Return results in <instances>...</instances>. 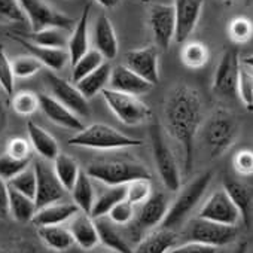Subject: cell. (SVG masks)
<instances>
[{
  "mask_svg": "<svg viewBox=\"0 0 253 253\" xmlns=\"http://www.w3.org/2000/svg\"><path fill=\"white\" fill-rule=\"evenodd\" d=\"M167 133L182 146L183 167L189 173L194 163L195 137L203 124V100L197 89L186 84L176 85L164 103Z\"/></svg>",
  "mask_w": 253,
  "mask_h": 253,
  "instance_id": "6da1fadb",
  "label": "cell"
},
{
  "mask_svg": "<svg viewBox=\"0 0 253 253\" xmlns=\"http://www.w3.org/2000/svg\"><path fill=\"white\" fill-rule=\"evenodd\" d=\"M69 145L88 148V149H98V151H112V149L140 146L142 140L126 136L110 125L95 122L88 126H84L81 131H78L73 137H70Z\"/></svg>",
  "mask_w": 253,
  "mask_h": 253,
  "instance_id": "7a4b0ae2",
  "label": "cell"
},
{
  "mask_svg": "<svg viewBox=\"0 0 253 253\" xmlns=\"http://www.w3.org/2000/svg\"><path fill=\"white\" fill-rule=\"evenodd\" d=\"M238 130L237 118L225 109H217L203 128V142L210 157L217 158L223 155L234 145Z\"/></svg>",
  "mask_w": 253,
  "mask_h": 253,
  "instance_id": "3957f363",
  "label": "cell"
},
{
  "mask_svg": "<svg viewBox=\"0 0 253 253\" xmlns=\"http://www.w3.org/2000/svg\"><path fill=\"white\" fill-rule=\"evenodd\" d=\"M211 179H213V173L206 171V173L197 176L191 183H188L179 192L174 203L169 207V211H167L161 226L167 228V229H173V231L176 228H179L188 219V216L192 213V210L197 207V204L201 201Z\"/></svg>",
  "mask_w": 253,
  "mask_h": 253,
  "instance_id": "277c9868",
  "label": "cell"
},
{
  "mask_svg": "<svg viewBox=\"0 0 253 253\" xmlns=\"http://www.w3.org/2000/svg\"><path fill=\"white\" fill-rule=\"evenodd\" d=\"M149 133H151L154 160L160 179L169 191L177 192L180 188V170L176 157L166 140L164 128L158 121H154L149 128Z\"/></svg>",
  "mask_w": 253,
  "mask_h": 253,
  "instance_id": "5b68a950",
  "label": "cell"
},
{
  "mask_svg": "<svg viewBox=\"0 0 253 253\" xmlns=\"http://www.w3.org/2000/svg\"><path fill=\"white\" fill-rule=\"evenodd\" d=\"M91 179L104 183L106 186L126 185L137 179H151V173L145 166L136 161H101L86 167Z\"/></svg>",
  "mask_w": 253,
  "mask_h": 253,
  "instance_id": "8992f818",
  "label": "cell"
},
{
  "mask_svg": "<svg viewBox=\"0 0 253 253\" xmlns=\"http://www.w3.org/2000/svg\"><path fill=\"white\" fill-rule=\"evenodd\" d=\"M101 95L112 113L125 125L136 126L152 118L151 107L145 101L139 100L137 95L125 94L112 88L103 89Z\"/></svg>",
  "mask_w": 253,
  "mask_h": 253,
  "instance_id": "52a82bcc",
  "label": "cell"
},
{
  "mask_svg": "<svg viewBox=\"0 0 253 253\" xmlns=\"http://www.w3.org/2000/svg\"><path fill=\"white\" fill-rule=\"evenodd\" d=\"M20 5L32 27V32H39L48 27L73 30L76 24L72 17L54 9L45 0H20Z\"/></svg>",
  "mask_w": 253,
  "mask_h": 253,
  "instance_id": "ba28073f",
  "label": "cell"
},
{
  "mask_svg": "<svg viewBox=\"0 0 253 253\" xmlns=\"http://www.w3.org/2000/svg\"><path fill=\"white\" fill-rule=\"evenodd\" d=\"M241 60L238 51L226 49L216 67L213 78V92L226 100H232L238 95V78H240Z\"/></svg>",
  "mask_w": 253,
  "mask_h": 253,
  "instance_id": "9c48e42d",
  "label": "cell"
},
{
  "mask_svg": "<svg viewBox=\"0 0 253 253\" xmlns=\"http://www.w3.org/2000/svg\"><path fill=\"white\" fill-rule=\"evenodd\" d=\"M45 82L51 91V95L63 103L67 109H70L73 113H76L79 118H86L91 115L88 98L81 92L76 84L63 79L52 70L45 75Z\"/></svg>",
  "mask_w": 253,
  "mask_h": 253,
  "instance_id": "30bf717a",
  "label": "cell"
},
{
  "mask_svg": "<svg viewBox=\"0 0 253 253\" xmlns=\"http://www.w3.org/2000/svg\"><path fill=\"white\" fill-rule=\"evenodd\" d=\"M237 237H238L237 226L211 222L203 217L192 220L188 229L189 241H198L213 247L228 246L234 243Z\"/></svg>",
  "mask_w": 253,
  "mask_h": 253,
  "instance_id": "8fae6325",
  "label": "cell"
},
{
  "mask_svg": "<svg viewBox=\"0 0 253 253\" xmlns=\"http://www.w3.org/2000/svg\"><path fill=\"white\" fill-rule=\"evenodd\" d=\"M33 167L36 170V177H38V188L35 197L38 209L61 201L64 198L66 188L58 180L54 167H51L43 158L36 160L33 163Z\"/></svg>",
  "mask_w": 253,
  "mask_h": 253,
  "instance_id": "7c38bea8",
  "label": "cell"
},
{
  "mask_svg": "<svg viewBox=\"0 0 253 253\" xmlns=\"http://www.w3.org/2000/svg\"><path fill=\"white\" fill-rule=\"evenodd\" d=\"M131 222V235L139 240L143 232L163 223L169 211V200L164 194H152L143 204Z\"/></svg>",
  "mask_w": 253,
  "mask_h": 253,
  "instance_id": "4fadbf2b",
  "label": "cell"
},
{
  "mask_svg": "<svg viewBox=\"0 0 253 253\" xmlns=\"http://www.w3.org/2000/svg\"><path fill=\"white\" fill-rule=\"evenodd\" d=\"M149 26L157 46L167 51L176 36V14L173 5L154 3L149 8Z\"/></svg>",
  "mask_w": 253,
  "mask_h": 253,
  "instance_id": "5bb4252c",
  "label": "cell"
},
{
  "mask_svg": "<svg viewBox=\"0 0 253 253\" xmlns=\"http://www.w3.org/2000/svg\"><path fill=\"white\" fill-rule=\"evenodd\" d=\"M198 217H203V219H207L211 222H217V223H223V225L237 226L238 220L241 219V214H240L237 206L232 203V200L226 194V191L217 189L207 198V201L204 203V206L200 210Z\"/></svg>",
  "mask_w": 253,
  "mask_h": 253,
  "instance_id": "9a60e30c",
  "label": "cell"
},
{
  "mask_svg": "<svg viewBox=\"0 0 253 253\" xmlns=\"http://www.w3.org/2000/svg\"><path fill=\"white\" fill-rule=\"evenodd\" d=\"M160 55L155 46H146L140 49H133L125 54L124 64L136 72L139 76L157 85L160 82Z\"/></svg>",
  "mask_w": 253,
  "mask_h": 253,
  "instance_id": "2e32d148",
  "label": "cell"
},
{
  "mask_svg": "<svg viewBox=\"0 0 253 253\" xmlns=\"http://www.w3.org/2000/svg\"><path fill=\"white\" fill-rule=\"evenodd\" d=\"M176 14V36L179 43H183L194 33L204 6V0H174Z\"/></svg>",
  "mask_w": 253,
  "mask_h": 253,
  "instance_id": "e0dca14e",
  "label": "cell"
},
{
  "mask_svg": "<svg viewBox=\"0 0 253 253\" xmlns=\"http://www.w3.org/2000/svg\"><path fill=\"white\" fill-rule=\"evenodd\" d=\"M39 103L43 115L55 125L76 133L84 128L81 118L70 109H67L63 103H60L57 98H54L51 94H39Z\"/></svg>",
  "mask_w": 253,
  "mask_h": 253,
  "instance_id": "ac0fdd59",
  "label": "cell"
},
{
  "mask_svg": "<svg viewBox=\"0 0 253 253\" xmlns=\"http://www.w3.org/2000/svg\"><path fill=\"white\" fill-rule=\"evenodd\" d=\"M12 41L18 42L23 48H26L29 51L30 55L36 57L45 67H48L52 72H60L66 67V64L70 61V55L67 49H58V48H46V46H41L36 45L30 41H27L26 38H23L21 35H15V33H9L8 35Z\"/></svg>",
  "mask_w": 253,
  "mask_h": 253,
  "instance_id": "d6986e66",
  "label": "cell"
},
{
  "mask_svg": "<svg viewBox=\"0 0 253 253\" xmlns=\"http://www.w3.org/2000/svg\"><path fill=\"white\" fill-rule=\"evenodd\" d=\"M109 88L139 97L152 91L154 85L143 79L142 76H139L130 67H126L125 64H119L116 67H112Z\"/></svg>",
  "mask_w": 253,
  "mask_h": 253,
  "instance_id": "ffe728a7",
  "label": "cell"
},
{
  "mask_svg": "<svg viewBox=\"0 0 253 253\" xmlns=\"http://www.w3.org/2000/svg\"><path fill=\"white\" fill-rule=\"evenodd\" d=\"M69 229L73 235L75 243L84 250H91L100 243L95 222L91 217V214H88V213H84L79 210L70 219Z\"/></svg>",
  "mask_w": 253,
  "mask_h": 253,
  "instance_id": "44dd1931",
  "label": "cell"
},
{
  "mask_svg": "<svg viewBox=\"0 0 253 253\" xmlns=\"http://www.w3.org/2000/svg\"><path fill=\"white\" fill-rule=\"evenodd\" d=\"M89 14H91V5H85L82 15L76 21L72 35L69 36L67 51L70 55L72 66L89 51V35H88V23H89Z\"/></svg>",
  "mask_w": 253,
  "mask_h": 253,
  "instance_id": "7402d4cb",
  "label": "cell"
},
{
  "mask_svg": "<svg viewBox=\"0 0 253 253\" xmlns=\"http://www.w3.org/2000/svg\"><path fill=\"white\" fill-rule=\"evenodd\" d=\"M94 45L106 60H113L118 55V38L112 21L106 15H100L94 24Z\"/></svg>",
  "mask_w": 253,
  "mask_h": 253,
  "instance_id": "603a6c76",
  "label": "cell"
},
{
  "mask_svg": "<svg viewBox=\"0 0 253 253\" xmlns=\"http://www.w3.org/2000/svg\"><path fill=\"white\" fill-rule=\"evenodd\" d=\"M79 211L78 206L75 203H54L49 206H45L42 209H38L33 225L39 226H49V225H63L64 222L70 220L76 213Z\"/></svg>",
  "mask_w": 253,
  "mask_h": 253,
  "instance_id": "cb8c5ba5",
  "label": "cell"
},
{
  "mask_svg": "<svg viewBox=\"0 0 253 253\" xmlns=\"http://www.w3.org/2000/svg\"><path fill=\"white\" fill-rule=\"evenodd\" d=\"M27 134L30 139V143L33 149L38 152V155L46 161H54L60 154L58 142L52 134H49L45 128L38 125L33 121L27 122Z\"/></svg>",
  "mask_w": 253,
  "mask_h": 253,
  "instance_id": "d4e9b609",
  "label": "cell"
},
{
  "mask_svg": "<svg viewBox=\"0 0 253 253\" xmlns=\"http://www.w3.org/2000/svg\"><path fill=\"white\" fill-rule=\"evenodd\" d=\"M94 222H95V226H97L100 243L103 246H106L110 250H115L118 253H134L130 243L126 241L124 238V235L118 231L116 223H113L109 216L95 217Z\"/></svg>",
  "mask_w": 253,
  "mask_h": 253,
  "instance_id": "484cf974",
  "label": "cell"
},
{
  "mask_svg": "<svg viewBox=\"0 0 253 253\" xmlns=\"http://www.w3.org/2000/svg\"><path fill=\"white\" fill-rule=\"evenodd\" d=\"M223 189L232 200V203L237 206L243 223L249 228L250 226V216H252V191L241 182L232 179V177H225L223 179Z\"/></svg>",
  "mask_w": 253,
  "mask_h": 253,
  "instance_id": "4316f807",
  "label": "cell"
},
{
  "mask_svg": "<svg viewBox=\"0 0 253 253\" xmlns=\"http://www.w3.org/2000/svg\"><path fill=\"white\" fill-rule=\"evenodd\" d=\"M176 238L177 235L173 229L161 228L142 238L134 253H167L170 249H173Z\"/></svg>",
  "mask_w": 253,
  "mask_h": 253,
  "instance_id": "83f0119b",
  "label": "cell"
},
{
  "mask_svg": "<svg viewBox=\"0 0 253 253\" xmlns=\"http://www.w3.org/2000/svg\"><path fill=\"white\" fill-rule=\"evenodd\" d=\"M38 234L41 240L43 241V244L54 252H66L75 244V240L69 226L67 228L63 225L39 226Z\"/></svg>",
  "mask_w": 253,
  "mask_h": 253,
  "instance_id": "f1b7e54d",
  "label": "cell"
},
{
  "mask_svg": "<svg viewBox=\"0 0 253 253\" xmlns=\"http://www.w3.org/2000/svg\"><path fill=\"white\" fill-rule=\"evenodd\" d=\"M110 75H112V66L109 63H103L98 69H95L84 79H81L76 84V86L89 100L94 95L100 94L103 89H106V86L110 82Z\"/></svg>",
  "mask_w": 253,
  "mask_h": 253,
  "instance_id": "f546056e",
  "label": "cell"
},
{
  "mask_svg": "<svg viewBox=\"0 0 253 253\" xmlns=\"http://www.w3.org/2000/svg\"><path fill=\"white\" fill-rule=\"evenodd\" d=\"M9 186V185H8ZM38 211L36 201L9 186V214L21 223L32 222Z\"/></svg>",
  "mask_w": 253,
  "mask_h": 253,
  "instance_id": "4dcf8cb0",
  "label": "cell"
},
{
  "mask_svg": "<svg viewBox=\"0 0 253 253\" xmlns=\"http://www.w3.org/2000/svg\"><path fill=\"white\" fill-rule=\"evenodd\" d=\"M92 179L88 176L86 171H81L78 180L75 182L70 194L73 198V203L78 206V209L84 213H91L94 201H95V194H94V186H92Z\"/></svg>",
  "mask_w": 253,
  "mask_h": 253,
  "instance_id": "1f68e13d",
  "label": "cell"
},
{
  "mask_svg": "<svg viewBox=\"0 0 253 253\" xmlns=\"http://www.w3.org/2000/svg\"><path fill=\"white\" fill-rule=\"evenodd\" d=\"M67 32L69 30H64L60 27H48V29H43L39 32H32L27 35H21V36L36 45H41V46L66 49L67 43H69Z\"/></svg>",
  "mask_w": 253,
  "mask_h": 253,
  "instance_id": "d6a6232c",
  "label": "cell"
},
{
  "mask_svg": "<svg viewBox=\"0 0 253 253\" xmlns=\"http://www.w3.org/2000/svg\"><path fill=\"white\" fill-rule=\"evenodd\" d=\"M126 195V185H118V186H109V189H106L104 192H101L92 206L91 210V217H101V216H107L110 213V210L121 201L125 200Z\"/></svg>",
  "mask_w": 253,
  "mask_h": 253,
  "instance_id": "836d02e7",
  "label": "cell"
},
{
  "mask_svg": "<svg viewBox=\"0 0 253 253\" xmlns=\"http://www.w3.org/2000/svg\"><path fill=\"white\" fill-rule=\"evenodd\" d=\"M54 163V171L58 177V180L61 182V185L66 188V191H72L75 182L78 180L79 177V173H81V169L76 163L75 158H72L70 155L67 154H58V157L52 161Z\"/></svg>",
  "mask_w": 253,
  "mask_h": 253,
  "instance_id": "e575fe53",
  "label": "cell"
},
{
  "mask_svg": "<svg viewBox=\"0 0 253 253\" xmlns=\"http://www.w3.org/2000/svg\"><path fill=\"white\" fill-rule=\"evenodd\" d=\"M104 57L97 49H89L85 55H82L73 66H72V82L78 84L86 75L98 69L104 63Z\"/></svg>",
  "mask_w": 253,
  "mask_h": 253,
  "instance_id": "d590c367",
  "label": "cell"
},
{
  "mask_svg": "<svg viewBox=\"0 0 253 253\" xmlns=\"http://www.w3.org/2000/svg\"><path fill=\"white\" fill-rule=\"evenodd\" d=\"M8 185L12 189H15V191H18V192H21V194H24V195H27V197H30V198L35 200V197H36V188H38V177H36L35 167L33 166H29L21 173H18L15 177H12L8 182Z\"/></svg>",
  "mask_w": 253,
  "mask_h": 253,
  "instance_id": "8d00e7d4",
  "label": "cell"
},
{
  "mask_svg": "<svg viewBox=\"0 0 253 253\" xmlns=\"http://www.w3.org/2000/svg\"><path fill=\"white\" fill-rule=\"evenodd\" d=\"M182 61L191 69H200L209 61V49L201 42H189L182 49Z\"/></svg>",
  "mask_w": 253,
  "mask_h": 253,
  "instance_id": "74e56055",
  "label": "cell"
},
{
  "mask_svg": "<svg viewBox=\"0 0 253 253\" xmlns=\"http://www.w3.org/2000/svg\"><path fill=\"white\" fill-rule=\"evenodd\" d=\"M152 195V185L151 179H137L130 183H126V195L125 200L133 206L143 204Z\"/></svg>",
  "mask_w": 253,
  "mask_h": 253,
  "instance_id": "f35d334b",
  "label": "cell"
},
{
  "mask_svg": "<svg viewBox=\"0 0 253 253\" xmlns=\"http://www.w3.org/2000/svg\"><path fill=\"white\" fill-rule=\"evenodd\" d=\"M15 86V75L12 69V61L6 55L5 46L0 43V88L6 95H14Z\"/></svg>",
  "mask_w": 253,
  "mask_h": 253,
  "instance_id": "ab89813d",
  "label": "cell"
},
{
  "mask_svg": "<svg viewBox=\"0 0 253 253\" xmlns=\"http://www.w3.org/2000/svg\"><path fill=\"white\" fill-rule=\"evenodd\" d=\"M12 109L23 116L33 115L38 109H41L39 94L32 91H21L12 97Z\"/></svg>",
  "mask_w": 253,
  "mask_h": 253,
  "instance_id": "60d3db41",
  "label": "cell"
},
{
  "mask_svg": "<svg viewBox=\"0 0 253 253\" xmlns=\"http://www.w3.org/2000/svg\"><path fill=\"white\" fill-rule=\"evenodd\" d=\"M30 163H32V160H17L5 152L3 155H0V179H3L5 182H9L18 173H21L24 169H27L30 166Z\"/></svg>",
  "mask_w": 253,
  "mask_h": 253,
  "instance_id": "b9f144b4",
  "label": "cell"
},
{
  "mask_svg": "<svg viewBox=\"0 0 253 253\" xmlns=\"http://www.w3.org/2000/svg\"><path fill=\"white\" fill-rule=\"evenodd\" d=\"M43 67V64L33 55H21V57H17L14 61H12V69H14V75L15 78H21V79H26V78H30L33 75H36L38 72H41Z\"/></svg>",
  "mask_w": 253,
  "mask_h": 253,
  "instance_id": "7bdbcfd3",
  "label": "cell"
},
{
  "mask_svg": "<svg viewBox=\"0 0 253 253\" xmlns=\"http://www.w3.org/2000/svg\"><path fill=\"white\" fill-rule=\"evenodd\" d=\"M238 97L249 112H253V73L241 64L238 78Z\"/></svg>",
  "mask_w": 253,
  "mask_h": 253,
  "instance_id": "ee69618b",
  "label": "cell"
},
{
  "mask_svg": "<svg viewBox=\"0 0 253 253\" xmlns=\"http://www.w3.org/2000/svg\"><path fill=\"white\" fill-rule=\"evenodd\" d=\"M20 0H0V23H26Z\"/></svg>",
  "mask_w": 253,
  "mask_h": 253,
  "instance_id": "f6af8a7d",
  "label": "cell"
},
{
  "mask_svg": "<svg viewBox=\"0 0 253 253\" xmlns=\"http://www.w3.org/2000/svg\"><path fill=\"white\" fill-rule=\"evenodd\" d=\"M229 38L237 42V43H244L247 42L252 35H253V24L244 18V17H238V18H234L231 23H229Z\"/></svg>",
  "mask_w": 253,
  "mask_h": 253,
  "instance_id": "bcb514c9",
  "label": "cell"
},
{
  "mask_svg": "<svg viewBox=\"0 0 253 253\" xmlns=\"http://www.w3.org/2000/svg\"><path fill=\"white\" fill-rule=\"evenodd\" d=\"M110 217V220L116 225H128L133 222L134 216H136V211H134V206L131 203H128L126 200L118 203L112 210L110 213L107 214Z\"/></svg>",
  "mask_w": 253,
  "mask_h": 253,
  "instance_id": "7dc6e473",
  "label": "cell"
},
{
  "mask_svg": "<svg viewBox=\"0 0 253 253\" xmlns=\"http://www.w3.org/2000/svg\"><path fill=\"white\" fill-rule=\"evenodd\" d=\"M32 149H33L32 143H29L21 137H17L8 143L6 154H9L17 160H32Z\"/></svg>",
  "mask_w": 253,
  "mask_h": 253,
  "instance_id": "c3c4849f",
  "label": "cell"
},
{
  "mask_svg": "<svg viewBox=\"0 0 253 253\" xmlns=\"http://www.w3.org/2000/svg\"><path fill=\"white\" fill-rule=\"evenodd\" d=\"M234 169L243 176L253 174V151L243 149L234 158Z\"/></svg>",
  "mask_w": 253,
  "mask_h": 253,
  "instance_id": "681fc988",
  "label": "cell"
},
{
  "mask_svg": "<svg viewBox=\"0 0 253 253\" xmlns=\"http://www.w3.org/2000/svg\"><path fill=\"white\" fill-rule=\"evenodd\" d=\"M167 253H217V247L203 244L198 241H188L182 246L170 249Z\"/></svg>",
  "mask_w": 253,
  "mask_h": 253,
  "instance_id": "f907efd6",
  "label": "cell"
},
{
  "mask_svg": "<svg viewBox=\"0 0 253 253\" xmlns=\"http://www.w3.org/2000/svg\"><path fill=\"white\" fill-rule=\"evenodd\" d=\"M9 214V186L8 182L0 179V216Z\"/></svg>",
  "mask_w": 253,
  "mask_h": 253,
  "instance_id": "816d5d0a",
  "label": "cell"
},
{
  "mask_svg": "<svg viewBox=\"0 0 253 253\" xmlns=\"http://www.w3.org/2000/svg\"><path fill=\"white\" fill-rule=\"evenodd\" d=\"M94 2H97L104 9H113L119 5L121 0H94Z\"/></svg>",
  "mask_w": 253,
  "mask_h": 253,
  "instance_id": "f5cc1de1",
  "label": "cell"
},
{
  "mask_svg": "<svg viewBox=\"0 0 253 253\" xmlns=\"http://www.w3.org/2000/svg\"><path fill=\"white\" fill-rule=\"evenodd\" d=\"M249 252V243L247 241H240L232 253H247Z\"/></svg>",
  "mask_w": 253,
  "mask_h": 253,
  "instance_id": "db71d44e",
  "label": "cell"
},
{
  "mask_svg": "<svg viewBox=\"0 0 253 253\" xmlns=\"http://www.w3.org/2000/svg\"><path fill=\"white\" fill-rule=\"evenodd\" d=\"M241 64H243V66H246V67H250V69H253V54L243 57V58H241Z\"/></svg>",
  "mask_w": 253,
  "mask_h": 253,
  "instance_id": "11a10c76",
  "label": "cell"
},
{
  "mask_svg": "<svg viewBox=\"0 0 253 253\" xmlns=\"http://www.w3.org/2000/svg\"><path fill=\"white\" fill-rule=\"evenodd\" d=\"M3 121H5V106H3L2 98H0V125L3 124Z\"/></svg>",
  "mask_w": 253,
  "mask_h": 253,
  "instance_id": "9f6ffc18",
  "label": "cell"
},
{
  "mask_svg": "<svg viewBox=\"0 0 253 253\" xmlns=\"http://www.w3.org/2000/svg\"><path fill=\"white\" fill-rule=\"evenodd\" d=\"M140 2H148V0H140Z\"/></svg>",
  "mask_w": 253,
  "mask_h": 253,
  "instance_id": "6f0895ef",
  "label": "cell"
}]
</instances>
